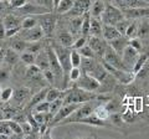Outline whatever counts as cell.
<instances>
[{
    "mask_svg": "<svg viewBox=\"0 0 149 139\" xmlns=\"http://www.w3.org/2000/svg\"><path fill=\"white\" fill-rule=\"evenodd\" d=\"M97 96L95 92H90V91H85L80 88V87H76L74 86L73 88L68 90V91H65V96L62 98L63 104H68V103H85V102L88 101H92V99H96Z\"/></svg>",
    "mask_w": 149,
    "mask_h": 139,
    "instance_id": "cell-1",
    "label": "cell"
},
{
    "mask_svg": "<svg viewBox=\"0 0 149 139\" xmlns=\"http://www.w3.org/2000/svg\"><path fill=\"white\" fill-rule=\"evenodd\" d=\"M97 98H98V97H97ZM97 98L92 99V101H88V102H85V103H81L74 112H72L66 119H63L62 122H60L58 126H65V124H70V123H76L78 119H81L83 117H87V115L92 114L93 112H95V109H96L97 106L101 104V103L97 102V101H98Z\"/></svg>",
    "mask_w": 149,
    "mask_h": 139,
    "instance_id": "cell-2",
    "label": "cell"
},
{
    "mask_svg": "<svg viewBox=\"0 0 149 139\" xmlns=\"http://www.w3.org/2000/svg\"><path fill=\"white\" fill-rule=\"evenodd\" d=\"M122 19H124V15L122 10L119 8H117L116 5L111 3H106L104 5V10L103 14L101 16V20H102V24H106V25H116L118 21H120Z\"/></svg>",
    "mask_w": 149,
    "mask_h": 139,
    "instance_id": "cell-3",
    "label": "cell"
},
{
    "mask_svg": "<svg viewBox=\"0 0 149 139\" xmlns=\"http://www.w3.org/2000/svg\"><path fill=\"white\" fill-rule=\"evenodd\" d=\"M37 19V24L42 29L45 36H51L55 31L56 27V17L52 14V11L40 14V15H35Z\"/></svg>",
    "mask_w": 149,
    "mask_h": 139,
    "instance_id": "cell-4",
    "label": "cell"
},
{
    "mask_svg": "<svg viewBox=\"0 0 149 139\" xmlns=\"http://www.w3.org/2000/svg\"><path fill=\"white\" fill-rule=\"evenodd\" d=\"M52 49L55 50L56 56L58 58V62L61 65V67L63 70V73L66 78L68 80V72L71 70V60H70V54H71V50H68V47H63L61 45H54Z\"/></svg>",
    "mask_w": 149,
    "mask_h": 139,
    "instance_id": "cell-5",
    "label": "cell"
},
{
    "mask_svg": "<svg viewBox=\"0 0 149 139\" xmlns=\"http://www.w3.org/2000/svg\"><path fill=\"white\" fill-rule=\"evenodd\" d=\"M74 86L80 87V88L85 90V91H90V92H100V87L101 83L98 82V80H96L95 77L90 73H81L80 78L74 82Z\"/></svg>",
    "mask_w": 149,
    "mask_h": 139,
    "instance_id": "cell-6",
    "label": "cell"
},
{
    "mask_svg": "<svg viewBox=\"0 0 149 139\" xmlns=\"http://www.w3.org/2000/svg\"><path fill=\"white\" fill-rule=\"evenodd\" d=\"M78 103H68V104H62V107L60 108L57 112H56L52 118H51L50 123H49V128H52V127H56L58 126L60 122H62L63 119H66L70 114L72 112H74L77 108H78Z\"/></svg>",
    "mask_w": 149,
    "mask_h": 139,
    "instance_id": "cell-7",
    "label": "cell"
},
{
    "mask_svg": "<svg viewBox=\"0 0 149 139\" xmlns=\"http://www.w3.org/2000/svg\"><path fill=\"white\" fill-rule=\"evenodd\" d=\"M102 65H103V67L116 78V81L123 83V85H128V83H130V82L134 80V76H136V75H134L133 72H130V71H123V70H118V68H116L113 66H111V65H108V63H106L103 60H102Z\"/></svg>",
    "mask_w": 149,
    "mask_h": 139,
    "instance_id": "cell-8",
    "label": "cell"
},
{
    "mask_svg": "<svg viewBox=\"0 0 149 139\" xmlns=\"http://www.w3.org/2000/svg\"><path fill=\"white\" fill-rule=\"evenodd\" d=\"M102 60H103L106 63H108V65H111V66H113V67L118 68V70L129 71V70L125 67V65L123 63L122 57H120L119 55L116 52V51L112 49L109 45L107 46V49H106V51H104V55H103V57H102Z\"/></svg>",
    "mask_w": 149,
    "mask_h": 139,
    "instance_id": "cell-9",
    "label": "cell"
},
{
    "mask_svg": "<svg viewBox=\"0 0 149 139\" xmlns=\"http://www.w3.org/2000/svg\"><path fill=\"white\" fill-rule=\"evenodd\" d=\"M19 38H21L26 42H32V41H40L44 39V31L42 29L37 25L35 27H31V29H21L20 31L16 34Z\"/></svg>",
    "mask_w": 149,
    "mask_h": 139,
    "instance_id": "cell-10",
    "label": "cell"
},
{
    "mask_svg": "<svg viewBox=\"0 0 149 139\" xmlns=\"http://www.w3.org/2000/svg\"><path fill=\"white\" fill-rule=\"evenodd\" d=\"M87 45L93 50V52L96 54V57L102 58L107 46H108V42L104 39L102 40L98 36H91V38H87Z\"/></svg>",
    "mask_w": 149,
    "mask_h": 139,
    "instance_id": "cell-11",
    "label": "cell"
},
{
    "mask_svg": "<svg viewBox=\"0 0 149 139\" xmlns=\"http://www.w3.org/2000/svg\"><path fill=\"white\" fill-rule=\"evenodd\" d=\"M125 19L128 20H138L149 17V6H139V8H132V9H124L122 10Z\"/></svg>",
    "mask_w": 149,
    "mask_h": 139,
    "instance_id": "cell-12",
    "label": "cell"
},
{
    "mask_svg": "<svg viewBox=\"0 0 149 139\" xmlns=\"http://www.w3.org/2000/svg\"><path fill=\"white\" fill-rule=\"evenodd\" d=\"M138 55H139V51H137L134 47H132L129 44L125 46V49L123 50V54L120 57H122V61L125 65V67H127L130 72H132V67H133L134 62H136Z\"/></svg>",
    "mask_w": 149,
    "mask_h": 139,
    "instance_id": "cell-13",
    "label": "cell"
},
{
    "mask_svg": "<svg viewBox=\"0 0 149 139\" xmlns=\"http://www.w3.org/2000/svg\"><path fill=\"white\" fill-rule=\"evenodd\" d=\"M90 6H91V0H74L72 9L67 14H70L72 17L82 16L83 14L90 11Z\"/></svg>",
    "mask_w": 149,
    "mask_h": 139,
    "instance_id": "cell-14",
    "label": "cell"
},
{
    "mask_svg": "<svg viewBox=\"0 0 149 139\" xmlns=\"http://www.w3.org/2000/svg\"><path fill=\"white\" fill-rule=\"evenodd\" d=\"M51 10L46 9L45 6H41L39 4H31L30 1L26 3L22 8H19V13L20 14H26V15H40V14L50 13Z\"/></svg>",
    "mask_w": 149,
    "mask_h": 139,
    "instance_id": "cell-15",
    "label": "cell"
},
{
    "mask_svg": "<svg viewBox=\"0 0 149 139\" xmlns=\"http://www.w3.org/2000/svg\"><path fill=\"white\" fill-rule=\"evenodd\" d=\"M30 96H31V91L29 87H20V88L15 90L13 93V97H11V99L14 101V106L22 104L26 99L30 98Z\"/></svg>",
    "mask_w": 149,
    "mask_h": 139,
    "instance_id": "cell-16",
    "label": "cell"
},
{
    "mask_svg": "<svg viewBox=\"0 0 149 139\" xmlns=\"http://www.w3.org/2000/svg\"><path fill=\"white\" fill-rule=\"evenodd\" d=\"M112 1H113V5L119 8L120 10L139 6H149V4H147L144 0H112Z\"/></svg>",
    "mask_w": 149,
    "mask_h": 139,
    "instance_id": "cell-17",
    "label": "cell"
},
{
    "mask_svg": "<svg viewBox=\"0 0 149 139\" xmlns=\"http://www.w3.org/2000/svg\"><path fill=\"white\" fill-rule=\"evenodd\" d=\"M57 41L58 45L63 46V47H72L74 42V36L67 30H61L57 32Z\"/></svg>",
    "mask_w": 149,
    "mask_h": 139,
    "instance_id": "cell-18",
    "label": "cell"
},
{
    "mask_svg": "<svg viewBox=\"0 0 149 139\" xmlns=\"http://www.w3.org/2000/svg\"><path fill=\"white\" fill-rule=\"evenodd\" d=\"M108 45L119 55V56H122L123 50L125 49V46L128 45V39L125 38V36H119L117 39L108 41Z\"/></svg>",
    "mask_w": 149,
    "mask_h": 139,
    "instance_id": "cell-19",
    "label": "cell"
},
{
    "mask_svg": "<svg viewBox=\"0 0 149 139\" xmlns=\"http://www.w3.org/2000/svg\"><path fill=\"white\" fill-rule=\"evenodd\" d=\"M104 5H106V3L103 1V0H95V3H91L90 11H88L91 17H95V19L101 20V16H102L103 10H104Z\"/></svg>",
    "mask_w": 149,
    "mask_h": 139,
    "instance_id": "cell-20",
    "label": "cell"
},
{
    "mask_svg": "<svg viewBox=\"0 0 149 139\" xmlns=\"http://www.w3.org/2000/svg\"><path fill=\"white\" fill-rule=\"evenodd\" d=\"M119 36H122L118 32V30L116 29V26L113 25H106L103 24V26H102V38H103L107 42L111 40H114L119 38Z\"/></svg>",
    "mask_w": 149,
    "mask_h": 139,
    "instance_id": "cell-21",
    "label": "cell"
},
{
    "mask_svg": "<svg viewBox=\"0 0 149 139\" xmlns=\"http://www.w3.org/2000/svg\"><path fill=\"white\" fill-rule=\"evenodd\" d=\"M20 61V54H17L15 50L11 47L5 49V54H4V63L9 65V66H16L17 62Z\"/></svg>",
    "mask_w": 149,
    "mask_h": 139,
    "instance_id": "cell-22",
    "label": "cell"
},
{
    "mask_svg": "<svg viewBox=\"0 0 149 139\" xmlns=\"http://www.w3.org/2000/svg\"><path fill=\"white\" fill-rule=\"evenodd\" d=\"M1 21H3L4 26H5V30L13 29V27H20L21 26V17L14 15V14H8L6 16L3 17Z\"/></svg>",
    "mask_w": 149,
    "mask_h": 139,
    "instance_id": "cell-23",
    "label": "cell"
},
{
    "mask_svg": "<svg viewBox=\"0 0 149 139\" xmlns=\"http://www.w3.org/2000/svg\"><path fill=\"white\" fill-rule=\"evenodd\" d=\"M35 65L41 70V71H45V70L50 68L49 57H47V52H46V50H41L40 52L36 55Z\"/></svg>",
    "mask_w": 149,
    "mask_h": 139,
    "instance_id": "cell-24",
    "label": "cell"
},
{
    "mask_svg": "<svg viewBox=\"0 0 149 139\" xmlns=\"http://www.w3.org/2000/svg\"><path fill=\"white\" fill-rule=\"evenodd\" d=\"M148 60H149V55L148 54H139L138 55L136 62H134L133 67H132V72L134 73V75H137V73H139L142 71V68L144 67V65L148 62Z\"/></svg>",
    "mask_w": 149,
    "mask_h": 139,
    "instance_id": "cell-25",
    "label": "cell"
},
{
    "mask_svg": "<svg viewBox=\"0 0 149 139\" xmlns=\"http://www.w3.org/2000/svg\"><path fill=\"white\" fill-rule=\"evenodd\" d=\"M63 96H65V91H62L61 88H57V87H52V88H47V91H46L45 99L50 103V102L57 98H63Z\"/></svg>",
    "mask_w": 149,
    "mask_h": 139,
    "instance_id": "cell-26",
    "label": "cell"
},
{
    "mask_svg": "<svg viewBox=\"0 0 149 139\" xmlns=\"http://www.w3.org/2000/svg\"><path fill=\"white\" fill-rule=\"evenodd\" d=\"M102 22L100 21V19H95V17H91L90 21V35L91 36H102Z\"/></svg>",
    "mask_w": 149,
    "mask_h": 139,
    "instance_id": "cell-27",
    "label": "cell"
},
{
    "mask_svg": "<svg viewBox=\"0 0 149 139\" xmlns=\"http://www.w3.org/2000/svg\"><path fill=\"white\" fill-rule=\"evenodd\" d=\"M46 91H47V88H42L37 92V93H35L32 97H30V101H29V103H27L26 107L29 109H31V108H34L37 103H40L41 101H44L45 96H46Z\"/></svg>",
    "mask_w": 149,
    "mask_h": 139,
    "instance_id": "cell-28",
    "label": "cell"
},
{
    "mask_svg": "<svg viewBox=\"0 0 149 139\" xmlns=\"http://www.w3.org/2000/svg\"><path fill=\"white\" fill-rule=\"evenodd\" d=\"M73 1L74 0H60L58 4L55 8V10L58 14H61V15L62 14H67L73 6Z\"/></svg>",
    "mask_w": 149,
    "mask_h": 139,
    "instance_id": "cell-29",
    "label": "cell"
},
{
    "mask_svg": "<svg viewBox=\"0 0 149 139\" xmlns=\"http://www.w3.org/2000/svg\"><path fill=\"white\" fill-rule=\"evenodd\" d=\"M149 35V17H144L143 21L138 22V34L137 38L143 39Z\"/></svg>",
    "mask_w": 149,
    "mask_h": 139,
    "instance_id": "cell-30",
    "label": "cell"
},
{
    "mask_svg": "<svg viewBox=\"0 0 149 139\" xmlns=\"http://www.w3.org/2000/svg\"><path fill=\"white\" fill-rule=\"evenodd\" d=\"M11 76V66H9L6 63H1L0 65V83H6L10 80Z\"/></svg>",
    "mask_w": 149,
    "mask_h": 139,
    "instance_id": "cell-31",
    "label": "cell"
},
{
    "mask_svg": "<svg viewBox=\"0 0 149 139\" xmlns=\"http://www.w3.org/2000/svg\"><path fill=\"white\" fill-rule=\"evenodd\" d=\"M13 38H15L13 41H11V44H10V47L13 49V50H15L17 54H21L22 51H25V49H26V41H24L21 38H19L17 35H15V36H13Z\"/></svg>",
    "mask_w": 149,
    "mask_h": 139,
    "instance_id": "cell-32",
    "label": "cell"
},
{
    "mask_svg": "<svg viewBox=\"0 0 149 139\" xmlns=\"http://www.w3.org/2000/svg\"><path fill=\"white\" fill-rule=\"evenodd\" d=\"M90 21H91V15L90 13H86L82 15V25H81V36H86L88 38L90 35Z\"/></svg>",
    "mask_w": 149,
    "mask_h": 139,
    "instance_id": "cell-33",
    "label": "cell"
},
{
    "mask_svg": "<svg viewBox=\"0 0 149 139\" xmlns=\"http://www.w3.org/2000/svg\"><path fill=\"white\" fill-rule=\"evenodd\" d=\"M137 34H138V21L137 20H129V25L127 27V31H125L124 36L129 40V39L137 38Z\"/></svg>",
    "mask_w": 149,
    "mask_h": 139,
    "instance_id": "cell-34",
    "label": "cell"
},
{
    "mask_svg": "<svg viewBox=\"0 0 149 139\" xmlns=\"http://www.w3.org/2000/svg\"><path fill=\"white\" fill-rule=\"evenodd\" d=\"M37 19L35 15H27L21 19V29H31L37 26Z\"/></svg>",
    "mask_w": 149,
    "mask_h": 139,
    "instance_id": "cell-35",
    "label": "cell"
},
{
    "mask_svg": "<svg viewBox=\"0 0 149 139\" xmlns=\"http://www.w3.org/2000/svg\"><path fill=\"white\" fill-rule=\"evenodd\" d=\"M35 58H36V55L29 52V51H22V52L20 54V61L24 65H26V66L34 65L35 63Z\"/></svg>",
    "mask_w": 149,
    "mask_h": 139,
    "instance_id": "cell-36",
    "label": "cell"
},
{
    "mask_svg": "<svg viewBox=\"0 0 149 139\" xmlns=\"http://www.w3.org/2000/svg\"><path fill=\"white\" fill-rule=\"evenodd\" d=\"M41 50H42V44H41V40L40 41H32V42H27L26 44L25 51H29V52H31V54L37 55Z\"/></svg>",
    "mask_w": 149,
    "mask_h": 139,
    "instance_id": "cell-37",
    "label": "cell"
},
{
    "mask_svg": "<svg viewBox=\"0 0 149 139\" xmlns=\"http://www.w3.org/2000/svg\"><path fill=\"white\" fill-rule=\"evenodd\" d=\"M6 122L9 124V127H10V129H11V133H14L15 136H22V134H24L22 128H21L19 122H16V120H14V119H8Z\"/></svg>",
    "mask_w": 149,
    "mask_h": 139,
    "instance_id": "cell-38",
    "label": "cell"
},
{
    "mask_svg": "<svg viewBox=\"0 0 149 139\" xmlns=\"http://www.w3.org/2000/svg\"><path fill=\"white\" fill-rule=\"evenodd\" d=\"M13 93H14V88H11V87L1 88L0 90V101L4 102V103H6V102H9L11 99Z\"/></svg>",
    "mask_w": 149,
    "mask_h": 139,
    "instance_id": "cell-39",
    "label": "cell"
},
{
    "mask_svg": "<svg viewBox=\"0 0 149 139\" xmlns=\"http://www.w3.org/2000/svg\"><path fill=\"white\" fill-rule=\"evenodd\" d=\"M81 58H82V56L80 55V52H78L77 50L72 49V50H71V54H70V60H71V66H72V67H80Z\"/></svg>",
    "mask_w": 149,
    "mask_h": 139,
    "instance_id": "cell-40",
    "label": "cell"
},
{
    "mask_svg": "<svg viewBox=\"0 0 149 139\" xmlns=\"http://www.w3.org/2000/svg\"><path fill=\"white\" fill-rule=\"evenodd\" d=\"M78 52H80V55L82 57H88V58H96V54L93 52V50L88 46L87 44L85 46H82V47H80L77 50Z\"/></svg>",
    "mask_w": 149,
    "mask_h": 139,
    "instance_id": "cell-41",
    "label": "cell"
},
{
    "mask_svg": "<svg viewBox=\"0 0 149 139\" xmlns=\"http://www.w3.org/2000/svg\"><path fill=\"white\" fill-rule=\"evenodd\" d=\"M62 104H63V102H62V98H57V99H55L52 102H50V106H49V112L51 114H55L57 111L62 107Z\"/></svg>",
    "mask_w": 149,
    "mask_h": 139,
    "instance_id": "cell-42",
    "label": "cell"
},
{
    "mask_svg": "<svg viewBox=\"0 0 149 139\" xmlns=\"http://www.w3.org/2000/svg\"><path fill=\"white\" fill-rule=\"evenodd\" d=\"M128 25H129V20L128 19H122L120 21H118L117 24H116L114 26H116V29L118 30V32L122 36H124L125 35V31H127V27H128Z\"/></svg>",
    "mask_w": 149,
    "mask_h": 139,
    "instance_id": "cell-43",
    "label": "cell"
},
{
    "mask_svg": "<svg viewBox=\"0 0 149 139\" xmlns=\"http://www.w3.org/2000/svg\"><path fill=\"white\" fill-rule=\"evenodd\" d=\"M81 68L80 67H71V70H70L68 72V81H72V82H76L78 78H80L81 76Z\"/></svg>",
    "mask_w": 149,
    "mask_h": 139,
    "instance_id": "cell-44",
    "label": "cell"
},
{
    "mask_svg": "<svg viewBox=\"0 0 149 139\" xmlns=\"http://www.w3.org/2000/svg\"><path fill=\"white\" fill-rule=\"evenodd\" d=\"M49 106H50L49 102L44 99L34 107V112H49Z\"/></svg>",
    "mask_w": 149,
    "mask_h": 139,
    "instance_id": "cell-45",
    "label": "cell"
},
{
    "mask_svg": "<svg viewBox=\"0 0 149 139\" xmlns=\"http://www.w3.org/2000/svg\"><path fill=\"white\" fill-rule=\"evenodd\" d=\"M42 76H44L45 81L47 83H50V85H55V75H54V72L51 71L50 68L42 71Z\"/></svg>",
    "mask_w": 149,
    "mask_h": 139,
    "instance_id": "cell-46",
    "label": "cell"
},
{
    "mask_svg": "<svg viewBox=\"0 0 149 139\" xmlns=\"http://www.w3.org/2000/svg\"><path fill=\"white\" fill-rule=\"evenodd\" d=\"M128 44L132 46V47H134L137 51H139L141 52V50L143 49V44H142V40L139 38H133V39H129L128 40Z\"/></svg>",
    "mask_w": 149,
    "mask_h": 139,
    "instance_id": "cell-47",
    "label": "cell"
},
{
    "mask_svg": "<svg viewBox=\"0 0 149 139\" xmlns=\"http://www.w3.org/2000/svg\"><path fill=\"white\" fill-rule=\"evenodd\" d=\"M86 44H87V38L86 36H81V38H78L77 40H74V42L72 45V49L78 50L80 47H82V46H85Z\"/></svg>",
    "mask_w": 149,
    "mask_h": 139,
    "instance_id": "cell-48",
    "label": "cell"
},
{
    "mask_svg": "<svg viewBox=\"0 0 149 139\" xmlns=\"http://www.w3.org/2000/svg\"><path fill=\"white\" fill-rule=\"evenodd\" d=\"M29 1L30 0H9V4H10V6L19 9V8H22L26 3H29Z\"/></svg>",
    "mask_w": 149,
    "mask_h": 139,
    "instance_id": "cell-49",
    "label": "cell"
},
{
    "mask_svg": "<svg viewBox=\"0 0 149 139\" xmlns=\"http://www.w3.org/2000/svg\"><path fill=\"white\" fill-rule=\"evenodd\" d=\"M36 4H39L41 6H45L46 9L52 11L54 10V3L52 0H36Z\"/></svg>",
    "mask_w": 149,
    "mask_h": 139,
    "instance_id": "cell-50",
    "label": "cell"
},
{
    "mask_svg": "<svg viewBox=\"0 0 149 139\" xmlns=\"http://www.w3.org/2000/svg\"><path fill=\"white\" fill-rule=\"evenodd\" d=\"M6 30H5V26H4L3 21H0V40H4L6 39Z\"/></svg>",
    "mask_w": 149,
    "mask_h": 139,
    "instance_id": "cell-51",
    "label": "cell"
},
{
    "mask_svg": "<svg viewBox=\"0 0 149 139\" xmlns=\"http://www.w3.org/2000/svg\"><path fill=\"white\" fill-rule=\"evenodd\" d=\"M5 8V3H3V1H0V13L3 11V9Z\"/></svg>",
    "mask_w": 149,
    "mask_h": 139,
    "instance_id": "cell-52",
    "label": "cell"
},
{
    "mask_svg": "<svg viewBox=\"0 0 149 139\" xmlns=\"http://www.w3.org/2000/svg\"><path fill=\"white\" fill-rule=\"evenodd\" d=\"M0 120H4V112L1 108H0Z\"/></svg>",
    "mask_w": 149,
    "mask_h": 139,
    "instance_id": "cell-53",
    "label": "cell"
},
{
    "mask_svg": "<svg viewBox=\"0 0 149 139\" xmlns=\"http://www.w3.org/2000/svg\"><path fill=\"white\" fill-rule=\"evenodd\" d=\"M58 1H60V0H52V3H54V9H55V8H56V5L58 4Z\"/></svg>",
    "mask_w": 149,
    "mask_h": 139,
    "instance_id": "cell-54",
    "label": "cell"
},
{
    "mask_svg": "<svg viewBox=\"0 0 149 139\" xmlns=\"http://www.w3.org/2000/svg\"><path fill=\"white\" fill-rule=\"evenodd\" d=\"M0 49H3V42H1V40H0Z\"/></svg>",
    "mask_w": 149,
    "mask_h": 139,
    "instance_id": "cell-55",
    "label": "cell"
},
{
    "mask_svg": "<svg viewBox=\"0 0 149 139\" xmlns=\"http://www.w3.org/2000/svg\"><path fill=\"white\" fill-rule=\"evenodd\" d=\"M144 1H146L147 4H149V0H144Z\"/></svg>",
    "mask_w": 149,
    "mask_h": 139,
    "instance_id": "cell-56",
    "label": "cell"
},
{
    "mask_svg": "<svg viewBox=\"0 0 149 139\" xmlns=\"http://www.w3.org/2000/svg\"><path fill=\"white\" fill-rule=\"evenodd\" d=\"M0 90H1V83H0Z\"/></svg>",
    "mask_w": 149,
    "mask_h": 139,
    "instance_id": "cell-57",
    "label": "cell"
},
{
    "mask_svg": "<svg viewBox=\"0 0 149 139\" xmlns=\"http://www.w3.org/2000/svg\"><path fill=\"white\" fill-rule=\"evenodd\" d=\"M0 21H1V17H0Z\"/></svg>",
    "mask_w": 149,
    "mask_h": 139,
    "instance_id": "cell-58",
    "label": "cell"
}]
</instances>
